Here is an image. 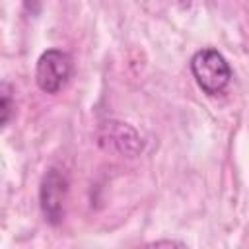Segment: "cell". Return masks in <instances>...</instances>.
Listing matches in <instances>:
<instances>
[{"label":"cell","mask_w":249,"mask_h":249,"mask_svg":"<svg viewBox=\"0 0 249 249\" xmlns=\"http://www.w3.org/2000/svg\"><path fill=\"white\" fill-rule=\"evenodd\" d=\"M191 72L206 95L222 93L231 82V68L226 56L212 47L200 49L191 56Z\"/></svg>","instance_id":"obj_1"},{"label":"cell","mask_w":249,"mask_h":249,"mask_svg":"<svg viewBox=\"0 0 249 249\" xmlns=\"http://www.w3.org/2000/svg\"><path fill=\"white\" fill-rule=\"evenodd\" d=\"M72 74V58L62 49H47L37 58L35 82L45 93H58Z\"/></svg>","instance_id":"obj_2"},{"label":"cell","mask_w":249,"mask_h":249,"mask_svg":"<svg viewBox=\"0 0 249 249\" xmlns=\"http://www.w3.org/2000/svg\"><path fill=\"white\" fill-rule=\"evenodd\" d=\"M97 142L105 152L134 158L142 150V138L128 123L105 121L97 128Z\"/></svg>","instance_id":"obj_3"},{"label":"cell","mask_w":249,"mask_h":249,"mask_svg":"<svg viewBox=\"0 0 249 249\" xmlns=\"http://www.w3.org/2000/svg\"><path fill=\"white\" fill-rule=\"evenodd\" d=\"M68 181L62 171L56 167H51L39 185V204L43 210V216L49 224L56 226L64 216V200H66Z\"/></svg>","instance_id":"obj_4"},{"label":"cell","mask_w":249,"mask_h":249,"mask_svg":"<svg viewBox=\"0 0 249 249\" xmlns=\"http://www.w3.org/2000/svg\"><path fill=\"white\" fill-rule=\"evenodd\" d=\"M12 113V95H10V88L8 84H2V93H0V123L6 126L8 119Z\"/></svg>","instance_id":"obj_5"},{"label":"cell","mask_w":249,"mask_h":249,"mask_svg":"<svg viewBox=\"0 0 249 249\" xmlns=\"http://www.w3.org/2000/svg\"><path fill=\"white\" fill-rule=\"evenodd\" d=\"M154 245H183V243H177V241H156Z\"/></svg>","instance_id":"obj_6"}]
</instances>
